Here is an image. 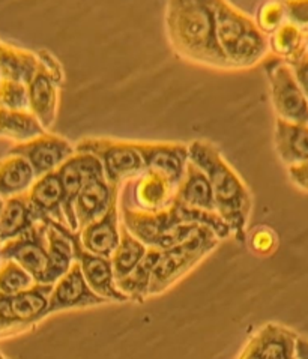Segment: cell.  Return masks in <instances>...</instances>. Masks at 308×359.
Instances as JSON below:
<instances>
[{"label":"cell","mask_w":308,"mask_h":359,"mask_svg":"<svg viewBox=\"0 0 308 359\" xmlns=\"http://www.w3.org/2000/svg\"><path fill=\"white\" fill-rule=\"evenodd\" d=\"M166 27L170 44L179 56L208 67L235 69L218 44L212 2H168L166 6Z\"/></svg>","instance_id":"cell-1"},{"label":"cell","mask_w":308,"mask_h":359,"mask_svg":"<svg viewBox=\"0 0 308 359\" xmlns=\"http://www.w3.org/2000/svg\"><path fill=\"white\" fill-rule=\"evenodd\" d=\"M188 160L194 163L208 177L214 194L215 209L232 233L243 244L251 210V194L239 175L222 158L214 144L196 140L188 146Z\"/></svg>","instance_id":"cell-2"},{"label":"cell","mask_w":308,"mask_h":359,"mask_svg":"<svg viewBox=\"0 0 308 359\" xmlns=\"http://www.w3.org/2000/svg\"><path fill=\"white\" fill-rule=\"evenodd\" d=\"M212 9L218 44L235 69L254 67L267 57L268 35L257 27L256 21L222 0L212 2Z\"/></svg>","instance_id":"cell-3"},{"label":"cell","mask_w":308,"mask_h":359,"mask_svg":"<svg viewBox=\"0 0 308 359\" xmlns=\"http://www.w3.org/2000/svg\"><path fill=\"white\" fill-rule=\"evenodd\" d=\"M122 224L147 248L168 250L188 239L200 227L175 200L163 209L145 210L128 203L121 206Z\"/></svg>","instance_id":"cell-4"},{"label":"cell","mask_w":308,"mask_h":359,"mask_svg":"<svg viewBox=\"0 0 308 359\" xmlns=\"http://www.w3.org/2000/svg\"><path fill=\"white\" fill-rule=\"evenodd\" d=\"M218 238L212 230L199 227L193 235L180 244L161 251L156 266L152 273L149 294H159L166 289L182 278L188 271L214 250L218 244Z\"/></svg>","instance_id":"cell-5"},{"label":"cell","mask_w":308,"mask_h":359,"mask_svg":"<svg viewBox=\"0 0 308 359\" xmlns=\"http://www.w3.org/2000/svg\"><path fill=\"white\" fill-rule=\"evenodd\" d=\"M173 200L188 210L196 224L212 230L218 239H225L232 233L230 227L217 212L214 194L206 175L189 160Z\"/></svg>","instance_id":"cell-6"},{"label":"cell","mask_w":308,"mask_h":359,"mask_svg":"<svg viewBox=\"0 0 308 359\" xmlns=\"http://www.w3.org/2000/svg\"><path fill=\"white\" fill-rule=\"evenodd\" d=\"M38 71L27 84L29 111L35 116L46 131L56 123L63 71L59 60L50 51L38 53Z\"/></svg>","instance_id":"cell-7"},{"label":"cell","mask_w":308,"mask_h":359,"mask_svg":"<svg viewBox=\"0 0 308 359\" xmlns=\"http://www.w3.org/2000/svg\"><path fill=\"white\" fill-rule=\"evenodd\" d=\"M76 151L98 158L105 181L112 187L119 188L123 179L145 172L142 158L130 142L91 137V139L80 140Z\"/></svg>","instance_id":"cell-8"},{"label":"cell","mask_w":308,"mask_h":359,"mask_svg":"<svg viewBox=\"0 0 308 359\" xmlns=\"http://www.w3.org/2000/svg\"><path fill=\"white\" fill-rule=\"evenodd\" d=\"M265 71L277 118L290 123L308 125V101L292 68L284 60L272 57L265 62Z\"/></svg>","instance_id":"cell-9"},{"label":"cell","mask_w":308,"mask_h":359,"mask_svg":"<svg viewBox=\"0 0 308 359\" xmlns=\"http://www.w3.org/2000/svg\"><path fill=\"white\" fill-rule=\"evenodd\" d=\"M2 260H13L23 268L36 284L44 283L48 268L47 224L39 221L23 235L2 245Z\"/></svg>","instance_id":"cell-10"},{"label":"cell","mask_w":308,"mask_h":359,"mask_svg":"<svg viewBox=\"0 0 308 359\" xmlns=\"http://www.w3.org/2000/svg\"><path fill=\"white\" fill-rule=\"evenodd\" d=\"M56 175L63 189V215H65L67 226L71 231H79L77 221L74 217V202L89 182L104 177L102 165L93 155L76 152L58 168Z\"/></svg>","instance_id":"cell-11"},{"label":"cell","mask_w":308,"mask_h":359,"mask_svg":"<svg viewBox=\"0 0 308 359\" xmlns=\"http://www.w3.org/2000/svg\"><path fill=\"white\" fill-rule=\"evenodd\" d=\"M74 154L76 151L67 139L50 133L41 134L29 142L18 143L9 149V155L21 156L27 161L36 177L55 173Z\"/></svg>","instance_id":"cell-12"},{"label":"cell","mask_w":308,"mask_h":359,"mask_svg":"<svg viewBox=\"0 0 308 359\" xmlns=\"http://www.w3.org/2000/svg\"><path fill=\"white\" fill-rule=\"evenodd\" d=\"M53 286L35 284L25 292L5 297L0 294V325L2 330L29 326L44 319Z\"/></svg>","instance_id":"cell-13"},{"label":"cell","mask_w":308,"mask_h":359,"mask_svg":"<svg viewBox=\"0 0 308 359\" xmlns=\"http://www.w3.org/2000/svg\"><path fill=\"white\" fill-rule=\"evenodd\" d=\"M139 152L145 172L156 175L175 189L182 181L188 164V146L178 143H143L133 142Z\"/></svg>","instance_id":"cell-14"},{"label":"cell","mask_w":308,"mask_h":359,"mask_svg":"<svg viewBox=\"0 0 308 359\" xmlns=\"http://www.w3.org/2000/svg\"><path fill=\"white\" fill-rule=\"evenodd\" d=\"M71 242H72V252L74 262L77 263L81 269L84 280L93 293H97L100 298L105 301L114 302H126L128 298L122 294L118 287H116L114 273L112 260L107 257H101L92 255L88 250H84L80 236L77 231H71Z\"/></svg>","instance_id":"cell-15"},{"label":"cell","mask_w":308,"mask_h":359,"mask_svg":"<svg viewBox=\"0 0 308 359\" xmlns=\"http://www.w3.org/2000/svg\"><path fill=\"white\" fill-rule=\"evenodd\" d=\"M105 302L107 301L100 298L97 293L91 290L86 280L83 277L80 266L74 262L65 276L53 286L47 314L72 309H86Z\"/></svg>","instance_id":"cell-16"},{"label":"cell","mask_w":308,"mask_h":359,"mask_svg":"<svg viewBox=\"0 0 308 359\" xmlns=\"http://www.w3.org/2000/svg\"><path fill=\"white\" fill-rule=\"evenodd\" d=\"M119 223V198L112 203L107 212L93 221L89 226L80 229L77 233L84 250L92 255L112 259L121 239Z\"/></svg>","instance_id":"cell-17"},{"label":"cell","mask_w":308,"mask_h":359,"mask_svg":"<svg viewBox=\"0 0 308 359\" xmlns=\"http://www.w3.org/2000/svg\"><path fill=\"white\" fill-rule=\"evenodd\" d=\"M118 198L119 188L112 187L105 181V177L89 182L74 202V217H76L79 230L102 217Z\"/></svg>","instance_id":"cell-18"},{"label":"cell","mask_w":308,"mask_h":359,"mask_svg":"<svg viewBox=\"0 0 308 359\" xmlns=\"http://www.w3.org/2000/svg\"><path fill=\"white\" fill-rule=\"evenodd\" d=\"M47 224V244H48V268L44 277L46 286L55 284L65 276L74 263L71 230L53 219H42Z\"/></svg>","instance_id":"cell-19"},{"label":"cell","mask_w":308,"mask_h":359,"mask_svg":"<svg viewBox=\"0 0 308 359\" xmlns=\"http://www.w3.org/2000/svg\"><path fill=\"white\" fill-rule=\"evenodd\" d=\"M27 198L41 219H53L67 226L63 215V189L56 172L36 177L27 191Z\"/></svg>","instance_id":"cell-20"},{"label":"cell","mask_w":308,"mask_h":359,"mask_svg":"<svg viewBox=\"0 0 308 359\" xmlns=\"http://www.w3.org/2000/svg\"><path fill=\"white\" fill-rule=\"evenodd\" d=\"M274 144L286 167L298 165L308 160V125L290 123L277 118Z\"/></svg>","instance_id":"cell-21"},{"label":"cell","mask_w":308,"mask_h":359,"mask_svg":"<svg viewBox=\"0 0 308 359\" xmlns=\"http://www.w3.org/2000/svg\"><path fill=\"white\" fill-rule=\"evenodd\" d=\"M42 221L32 208L27 193L4 200L0 209V244L13 241L27 231L32 226Z\"/></svg>","instance_id":"cell-22"},{"label":"cell","mask_w":308,"mask_h":359,"mask_svg":"<svg viewBox=\"0 0 308 359\" xmlns=\"http://www.w3.org/2000/svg\"><path fill=\"white\" fill-rule=\"evenodd\" d=\"M38 53L2 44L0 47V80L27 84L38 71Z\"/></svg>","instance_id":"cell-23"},{"label":"cell","mask_w":308,"mask_h":359,"mask_svg":"<svg viewBox=\"0 0 308 359\" xmlns=\"http://www.w3.org/2000/svg\"><path fill=\"white\" fill-rule=\"evenodd\" d=\"M35 179L36 176L26 160L8 155L0 161V200L26 194Z\"/></svg>","instance_id":"cell-24"},{"label":"cell","mask_w":308,"mask_h":359,"mask_svg":"<svg viewBox=\"0 0 308 359\" xmlns=\"http://www.w3.org/2000/svg\"><path fill=\"white\" fill-rule=\"evenodd\" d=\"M159 257H161V250L147 248L146 256L140 260L139 265H137L128 276L116 281V287L128 298V301L143 302L149 297L152 273Z\"/></svg>","instance_id":"cell-25"},{"label":"cell","mask_w":308,"mask_h":359,"mask_svg":"<svg viewBox=\"0 0 308 359\" xmlns=\"http://www.w3.org/2000/svg\"><path fill=\"white\" fill-rule=\"evenodd\" d=\"M175 193L176 189L166 179L147 172L135 182L133 189V196L139 209L145 210H156L168 206L172 203Z\"/></svg>","instance_id":"cell-26"},{"label":"cell","mask_w":308,"mask_h":359,"mask_svg":"<svg viewBox=\"0 0 308 359\" xmlns=\"http://www.w3.org/2000/svg\"><path fill=\"white\" fill-rule=\"evenodd\" d=\"M47 133L39 121L29 110H4L0 109V137L18 143L29 142Z\"/></svg>","instance_id":"cell-27"},{"label":"cell","mask_w":308,"mask_h":359,"mask_svg":"<svg viewBox=\"0 0 308 359\" xmlns=\"http://www.w3.org/2000/svg\"><path fill=\"white\" fill-rule=\"evenodd\" d=\"M262 359H295V341L298 334L286 326L268 323L257 332Z\"/></svg>","instance_id":"cell-28"},{"label":"cell","mask_w":308,"mask_h":359,"mask_svg":"<svg viewBox=\"0 0 308 359\" xmlns=\"http://www.w3.org/2000/svg\"><path fill=\"white\" fill-rule=\"evenodd\" d=\"M119 231H121L119 244L110 259L113 273H114V281L128 276V273L139 265L140 260L146 256L147 252V247L142 244L139 239L134 238L123 224H121Z\"/></svg>","instance_id":"cell-29"},{"label":"cell","mask_w":308,"mask_h":359,"mask_svg":"<svg viewBox=\"0 0 308 359\" xmlns=\"http://www.w3.org/2000/svg\"><path fill=\"white\" fill-rule=\"evenodd\" d=\"M268 41L274 57H279L284 62H289L305 47L302 32L288 21L271 34Z\"/></svg>","instance_id":"cell-30"},{"label":"cell","mask_w":308,"mask_h":359,"mask_svg":"<svg viewBox=\"0 0 308 359\" xmlns=\"http://www.w3.org/2000/svg\"><path fill=\"white\" fill-rule=\"evenodd\" d=\"M35 280L13 260L0 263V294L11 297L35 286Z\"/></svg>","instance_id":"cell-31"},{"label":"cell","mask_w":308,"mask_h":359,"mask_svg":"<svg viewBox=\"0 0 308 359\" xmlns=\"http://www.w3.org/2000/svg\"><path fill=\"white\" fill-rule=\"evenodd\" d=\"M0 109L29 110V90L26 84L0 80Z\"/></svg>","instance_id":"cell-32"},{"label":"cell","mask_w":308,"mask_h":359,"mask_svg":"<svg viewBox=\"0 0 308 359\" xmlns=\"http://www.w3.org/2000/svg\"><path fill=\"white\" fill-rule=\"evenodd\" d=\"M283 23H286L283 2H268L260 6L256 25L265 35L274 34Z\"/></svg>","instance_id":"cell-33"},{"label":"cell","mask_w":308,"mask_h":359,"mask_svg":"<svg viewBox=\"0 0 308 359\" xmlns=\"http://www.w3.org/2000/svg\"><path fill=\"white\" fill-rule=\"evenodd\" d=\"M284 15L288 23L300 29L302 34H308V0L304 2H283Z\"/></svg>","instance_id":"cell-34"},{"label":"cell","mask_w":308,"mask_h":359,"mask_svg":"<svg viewBox=\"0 0 308 359\" xmlns=\"http://www.w3.org/2000/svg\"><path fill=\"white\" fill-rule=\"evenodd\" d=\"M292 68L296 81L300 83V86L305 95L308 101V51L304 47L298 55L292 57L289 62H286Z\"/></svg>","instance_id":"cell-35"},{"label":"cell","mask_w":308,"mask_h":359,"mask_svg":"<svg viewBox=\"0 0 308 359\" xmlns=\"http://www.w3.org/2000/svg\"><path fill=\"white\" fill-rule=\"evenodd\" d=\"M290 181L302 191H308V160L288 168Z\"/></svg>","instance_id":"cell-36"},{"label":"cell","mask_w":308,"mask_h":359,"mask_svg":"<svg viewBox=\"0 0 308 359\" xmlns=\"http://www.w3.org/2000/svg\"><path fill=\"white\" fill-rule=\"evenodd\" d=\"M238 359H262V349H260V340L259 335L256 334L251 337V340L243 347Z\"/></svg>","instance_id":"cell-37"},{"label":"cell","mask_w":308,"mask_h":359,"mask_svg":"<svg viewBox=\"0 0 308 359\" xmlns=\"http://www.w3.org/2000/svg\"><path fill=\"white\" fill-rule=\"evenodd\" d=\"M295 359H308V339L307 337H296L295 341Z\"/></svg>","instance_id":"cell-38"},{"label":"cell","mask_w":308,"mask_h":359,"mask_svg":"<svg viewBox=\"0 0 308 359\" xmlns=\"http://www.w3.org/2000/svg\"><path fill=\"white\" fill-rule=\"evenodd\" d=\"M304 44H305V48H307V51H308V34L304 35Z\"/></svg>","instance_id":"cell-39"},{"label":"cell","mask_w":308,"mask_h":359,"mask_svg":"<svg viewBox=\"0 0 308 359\" xmlns=\"http://www.w3.org/2000/svg\"><path fill=\"white\" fill-rule=\"evenodd\" d=\"M0 263H2V244H0Z\"/></svg>","instance_id":"cell-40"},{"label":"cell","mask_w":308,"mask_h":359,"mask_svg":"<svg viewBox=\"0 0 308 359\" xmlns=\"http://www.w3.org/2000/svg\"><path fill=\"white\" fill-rule=\"evenodd\" d=\"M0 359H8V358H5V356H4V353L0 352Z\"/></svg>","instance_id":"cell-41"},{"label":"cell","mask_w":308,"mask_h":359,"mask_svg":"<svg viewBox=\"0 0 308 359\" xmlns=\"http://www.w3.org/2000/svg\"><path fill=\"white\" fill-rule=\"evenodd\" d=\"M2 205H4V200H0V209H2Z\"/></svg>","instance_id":"cell-42"},{"label":"cell","mask_w":308,"mask_h":359,"mask_svg":"<svg viewBox=\"0 0 308 359\" xmlns=\"http://www.w3.org/2000/svg\"><path fill=\"white\" fill-rule=\"evenodd\" d=\"M0 331H2V325H0Z\"/></svg>","instance_id":"cell-43"},{"label":"cell","mask_w":308,"mask_h":359,"mask_svg":"<svg viewBox=\"0 0 308 359\" xmlns=\"http://www.w3.org/2000/svg\"><path fill=\"white\" fill-rule=\"evenodd\" d=\"M0 47H2V42H0Z\"/></svg>","instance_id":"cell-44"}]
</instances>
